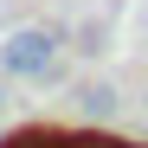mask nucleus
I'll return each instance as SVG.
<instances>
[{
  "label": "nucleus",
  "mask_w": 148,
  "mask_h": 148,
  "mask_svg": "<svg viewBox=\"0 0 148 148\" xmlns=\"http://www.w3.org/2000/svg\"><path fill=\"white\" fill-rule=\"evenodd\" d=\"M58 58V39L52 32H39V26H19L7 32V45H0V64H7V77H45Z\"/></svg>",
  "instance_id": "1"
},
{
  "label": "nucleus",
  "mask_w": 148,
  "mask_h": 148,
  "mask_svg": "<svg viewBox=\"0 0 148 148\" xmlns=\"http://www.w3.org/2000/svg\"><path fill=\"white\" fill-rule=\"evenodd\" d=\"M58 148H135V142H116L110 129H77V135H58Z\"/></svg>",
  "instance_id": "2"
},
{
  "label": "nucleus",
  "mask_w": 148,
  "mask_h": 148,
  "mask_svg": "<svg viewBox=\"0 0 148 148\" xmlns=\"http://www.w3.org/2000/svg\"><path fill=\"white\" fill-rule=\"evenodd\" d=\"M0 148H58V135L52 129H19V135H7Z\"/></svg>",
  "instance_id": "3"
},
{
  "label": "nucleus",
  "mask_w": 148,
  "mask_h": 148,
  "mask_svg": "<svg viewBox=\"0 0 148 148\" xmlns=\"http://www.w3.org/2000/svg\"><path fill=\"white\" fill-rule=\"evenodd\" d=\"M84 103H90V116H110V110H116V90H110V84H90Z\"/></svg>",
  "instance_id": "4"
}]
</instances>
